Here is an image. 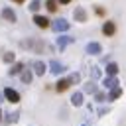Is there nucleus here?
<instances>
[{
    "mask_svg": "<svg viewBox=\"0 0 126 126\" xmlns=\"http://www.w3.org/2000/svg\"><path fill=\"white\" fill-rule=\"evenodd\" d=\"M69 26H71V24H69L65 18H57L55 22H51V30H53V32H57V33L67 32V30H69Z\"/></svg>",
    "mask_w": 126,
    "mask_h": 126,
    "instance_id": "nucleus-1",
    "label": "nucleus"
},
{
    "mask_svg": "<svg viewBox=\"0 0 126 126\" xmlns=\"http://www.w3.org/2000/svg\"><path fill=\"white\" fill-rule=\"evenodd\" d=\"M85 53H89V55H100L102 53V45L98 41H91V43H87Z\"/></svg>",
    "mask_w": 126,
    "mask_h": 126,
    "instance_id": "nucleus-2",
    "label": "nucleus"
},
{
    "mask_svg": "<svg viewBox=\"0 0 126 126\" xmlns=\"http://www.w3.org/2000/svg\"><path fill=\"white\" fill-rule=\"evenodd\" d=\"M4 96H6V100H8V102H14V104H16V102H20V93H18V91H14L12 87H6V89H4Z\"/></svg>",
    "mask_w": 126,
    "mask_h": 126,
    "instance_id": "nucleus-3",
    "label": "nucleus"
},
{
    "mask_svg": "<svg viewBox=\"0 0 126 126\" xmlns=\"http://www.w3.org/2000/svg\"><path fill=\"white\" fill-rule=\"evenodd\" d=\"M71 104H73V106H83V104H85V93H83V91L73 93V94H71Z\"/></svg>",
    "mask_w": 126,
    "mask_h": 126,
    "instance_id": "nucleus-4",
    "label": "nucleus"
},
{
    "mask_svg": "<svg viewBox=\"0 0 126 126\" xmlns=\"http://www.w3.org/2000/svg\"><path fill=\"white\" fill-rule=\"evenodd\" d=\"M49 71H51L53 75H61V73L65 71V65L59 63V61H55V59H51V61H49Z\"/></svg>",
    "mask_w": 126,
    "mask_h": 126,
    "instance_id": "nucleus-5",
    "label": "nucleus"
},
{
    "mask_svg": "<svg viewBox=\"0 0 126 126\" xmlns=\"http://www.w3.org/2000/svg\"><path fill=\"white\" fill-rule=\"evenodd\" d=\"M32 67H33V73H35L37 77H43V73H45V69H47V65H45L43 61H39V59H37V61H33V63H32Z\"/></svg>",
    "mask_w": 126,
    "mask_h": 126,
    "instance_id": "nucleus-6",
    "label": "nucleus"
},
{
    "mask_svg": "<svg viewBox=\"0 0 126 126\" xmlns=\"http://www.w3.org/2000/svg\"><path fill=\"white\" fill-rule=\"evenodd\" d=\"M102 33H104V35H114V33H116V24L110 22V20L104 22V24H102Z\"/></svg>",
    "mask_w": 126,
    "mask_h": 126,
    "instance_id": "nucleus-7",
    "label": "nucleus"
},
{
    "mask_svg": "<svg viewBox=\"0 0 126 126\" xmlns=\"http://www.w3.org/2000/svg\"><path fill=\"white\" fill-rule=\"evenodd\" d=\"M73 41H75V37H69V35H59V37H57V47L63 51V49H65L69 43H73Z\"/></svg>",
    "mask_w": 126,
    "mask_h": 126,
    "instance_id": "nucleus-8",
    "label": "nucleus"
},
{
    "mask_svg": "<svg viewBox=\"0 0 126 126\" xmlns=\"http://www.w3.org/2000/svg\"><path fill=\"white\" fill-rule=\"evenodd\" d=\"M73 18H75V22H87V12H85V8H75V12H73Z\"/></svg>",
    "mask_w": 126,
    "mask_h": 126,
    "instance_id": "nucleus-9",
    "label": "nucleus"
},
{
    "mask_svg": "<svg viewBox=\"0 0 126 126\" xmlns=\"http://www.w3.org/2000/svg\"><path fill=\"white\" fill-rule=\"evenodd\" d=\"M33 24L37 26V28H49V20L45 18V16H33Z\"/></svg>",
    "mask_w": 126,
    "mask_h": 126,
    "instance_id": "nucleus-10",
    "label": "nucleus"
},
{
    "mask_svg": "<svg viewBox=\"0 0 126 126\" xmlns=\"http://www.w3.org/2000/svg\"><path fill=\"white\" fill-rule=\"evenodd\" d=\"M2 18H4L6 22H16V12H14L12 8H4V10H2Z\"/></svg>",
    "mask_w": 126,
    "mask_h": 126,
    "instance_id": "nucleus-11",
    "label": "nucleus"
},
{
    "mask_svg": "<svg viewBox=\"0 0 126 126\" xmlns=\"http://www.w3.org/2000/svg\"><path fill=\"white\" fill-rule=\"evenodd\" d=\"M102 85H104L106 89H110V91H112V89H116L120 83H118V79H116V77H106V79L102 81Z\"/></svg>",
    "mask_w": 126,
    "mask_h": 126,
    "instance_id": "nucleus-12",
    "label": "nucleus"
},
{
    "mask_svg": "<svg viewBox=\"0 0 126 126\" xmlns=\"http://www.w3.org/2000/svg\"><path fill=\"white\" fill-rule=\"evenodd\" d=\"M83 93H89V94H94V93H98V89H96L94 81H87V83L83 85Z\"/></svg>",
    "mask_w": 126,
    "mask_h": 126,
    "instance_id": "nucleus-13",
    "label": "nucleus"
},
{
    "mask_svg": "<svg viewBox=\"0 0 126 126\" xmlns=\"http://www.w3.org/2000/svg\"><path fill=\"white\" fill-rule=\"evenodd\" d=\"M71 87V83H69V79H59L57 81V85H55V89H57V93H63V91H67Z\"/></svg>",
    "mask_w": 126,
    "mask_h": 126,
    "instance_id": "nucleus-14",
    "label": "nucleus"
},
{
    "mask_svg": "<svg viewBox=\"0 0 126 126\" xmlns=\"http://www.w3.org/2000/svg\"><path fill=\"white\" fill-rule=\"evenodd\" d=\"M32 77H33V73H32L30 69H24V71H22V75H20V79H22V83H24V85H30V83H32Z\"/></svg>",
    "mask_w": 126,
    "mask_h": 126,
    "instance_id": "nucleus-15",
    "label": "nucleus"
},
{
    "mask_svg": "<svg viewBox=\"0 0 126 126\" xmlns=\"http://www.w3.org/2000/svg\"><path fill=\"white\" fill-rule=\"evenodd\" d=\"M22 71H24V63H14L8 71V75H22Z\"/></svg>",
    "mask_w": 126,
    "mask_h": 126,
    "instance_id": "nucleus-16",
    "label": "nucleus"
},
{
    "mask_svg": "<svg viewBox=\"0 0 126 126\" xmlns=\"http://www.w3.org/2000/svg\"><path fill=\"white\" fill-rule=\"evenodd\" d=\"M106 73H108V77H116L118 75V65L116 63H108L106 65Z\"/></svg>",
    "mask_w": 126,
    "mask_h": 126,
    "instance_id": "nucleus-17",
    "label": "nucleus"
},
{
    "mask_svg": "<svg viewBox=\"0 0 126 126\" xmlns=\"http://www.w3.org/2000/svg\"><path fill=\"white\" fill-rule=\"evenodd\" d=\"M122 96V89L120 87H116V89H112L110 93H108V100H116V98H120Z\"/></svg>",
    "mask_w": 126,
    "mask_h": 126,
    "instance_id": "nucleus-18",
    "label": "nucleus"
},
{
    "mask_svg": "<svg viewBox=\"0 0 126 126\" xmlns=\"http://www.w3.org/2000/svg\"><path fill=\"white\" fill-rule=\"evenodd\" d=\"M91 77H93V79H100V77H102V69H100L98 65H93V67H91Z\"/></svg>",
    "mask_w": 126,
    "mask_h": 126,
    "instance_id": "nucleus-19",
    "label": "nucleus"
},
{
    "mask_svg": "<svg viewBox=\"0 0 126 126\" xmlns=\"http://www.w3.org/2000/svg\"><path fill=\"white\" fill-rule=\"evenodd\" d=\"M67 79H69L71 85H79V83H81V75H79V73H71Z\"/></svg>",
    "mask_w": 126,
    "mask_h": 126,
    "instance_id": "nucleus-20",
    "label": "nucleus"
},
{
    "mask_svg": "<svg viewBox=\"0 0 126 126\" xmlns=\"http://www.w3.org/2000/svg\"><path fill=\"white\" fill-rule=\"evenodd\" d=\"M93 96H94V100H96L98 104H100V102H104V100H108V94H104V93H100V91H98V93H94Z\"/></svg>",
    "mask_w": 126,
    "mask_h": 126,
    "instance_id": "nucleus-21",
    "label": "nucleus"
},
{
    "mask_svg": "<svg viewBox=\"0 0 126 126\" xmlns=\"http://www.w3.org/2000/svg\"><path fill=\"white\" fill-rule=\"evenodd\" d=\"M45 8H47V12H55L57 10V0H45Z\"/></svg>",
    "mask_w": 126,
    "mask_h": 126,
    "instance_id": "nucleus-22",
    "label": "nucleus"
},
{
    "mask_svg": "<svg viewBox=\"0 0 126 126\" xmlns=\"http://www.w3.org/2000/svg\"><path fill=\"white\" fill-rule=\"evenodd\" d=\"M2 59H4V63H14V59H16V55H14L12 51H6Z\"/></svg>",
    "mask_w": 126,
    "mask_h": 126,
    "instance_id": "nucleus-23",
    "label": "nucleus"
},
{
    "mask_svg": "<svg viewBox=\"0 0 126 126\" xmlns=\"http://www.w3.org/2000/svg\"><path fill=\"white\" fill-rule=\"evenodd\" d=\"M18 116H20V112H18V110H16V112H10V114L6 116V122H10V124H12V122H16V120H18Z\"/></svg>",
    "mask_w": 126,
    "mask_h": 126,
    "instance_id": "nucleus-24",
    "label": "nucleus"
},
{
    "mask_svg": "<svg viewBox=\"0 0 126 126\" xmlns=\"http://www.w3.org/2000/svg\"><path fill=\"white\" fill-rule=\"evenodd\" d=\"M39 6H41V0H32V2H30V10H32V12H37Z\"/></svg>",
    "mask_w": 126,
    "mask_h": 126,
    "instance_id": "nucleus-25",
    "label": "nucleus"
},
{
    "mask_svg": "<svg viewBox=\"0 0 126 126\" xmlns=\"http://www.w3.org/2000/svg\"><path fill=\"white\" fill-rule=\"evenodd\" d=\"M108 112H110L108 106H100V108L96 110V116H104V114H108Z\"/></svg>",
    "mask_w": 126,
    "mask_h": 126,
    "instance_id": "nucleus-26",
    "label": "nucleus"
},
{
    "mask_svg": "<svg viewBox=\"0 0 126 126\" xmlns=\"http://www.w3.org/2000/svg\"><path fill=\"white\" fill-rule=\"evenodd\" d=\"M94 12H96L98 16H102V14H104V8H98V6H94Z\"/></svg>",
    "mask_w": 126,
    "mask_h": 126,
    "instance_id": "nucleus-27",
    "label": "nucleus"
},
{
    "mask_svg": "<svg viewBox=\"0 0 126 126\" xmlns=\"http://www.w3.org/2000/svg\"><path fill=\"white\" fill-rule=\"evenodd\" d=\"M59 2H61V4H69L71 0H59Z\"/></svg>",
    "mask_w": 126,
    "mask_h": 126,
    "instance_id": "nucleus-28",
    "label": "nucleus"
},
{
    "mask_svg": "<svg viewBox=\"0 0 126 126\" xmlns=\"http://www.w3.org/2000/svg\"><path fill=\"white\" fill-rule=\"evenodd\" d=\"M14 2H18V4H22V2H26V0H14Z\"/></svg>",
    "mask_w": 126,
    "mask_h": 126,
    "instance_id": "nucleus-29",
    "label": "nucleus"
},
{
    "mask_svg": "<svg viewBox=\"0 0 126 126\" xmlns=\"http://www.w3.org/2000/svg\"><path fill=\"white\" fill-rule=\"evenodd\" d=\"M2 96H4V93H2V94H0V102H2Z\"/></svg>",
    "mask_w": 126,
    "mask_h": 126,
    "instance_id": "nucleus-30",
    "label": "nucleus"
},
{
    "mask_svg": "<svg viewBox=\"0 0 126 126\" xmlns=\"http://www.w3.org/2000/svg\"><path fill=\"white\" fill-rule=\"evenodd\" d=\"M0 122H2V110H0Z\"/></svg>",
    "mask_w": 126,
    "mask_h": 126,
    "instance_id": "nucleus-31",
    "label": "nucleus"
},
{
    "mask_svg": "<svg viewBox=\"0 0 126 126\" xmlns=\"http://www.w3.org/2000/svg\"><path fill=\"white\" fill-rule=\"evenodd\" d=\"M81 126H87V124H81Z\"/></svg>",
    "mask_w": 126,
    "mask_h": 126,
    "instance_id": "nucleus-32",
    "label": "nucleus"
}]
</instances>
